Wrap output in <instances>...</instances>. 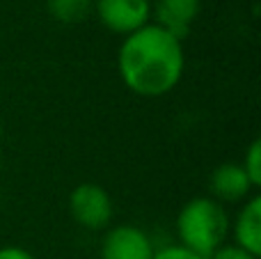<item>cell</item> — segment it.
Instances as JSON below:
<instances>
[{
    "mask_svg": "<svg viewBox=\"0 0 261 259\" xmlns=\"http://www.w3.org/2000/svg\"><path fill=\"white\" fill-rule=\"evenodd\" d=\"M117 71L128 92L144 99L165 96L186 71L184 41L156 23H147L122 39Z\"/></svg>",
    "mask_w": 261,
    "mask_h": 259,
    "instance_id": "1",
    "label": "cell"
},
{
    "mask_svg": "<svg viewBox=\"0 0 261 259\" xmlns=\"http://www.w3.org/2000/svg\"><path fill=\"white\" fill-rule=\"evenodd\" d=\"M229 223L231 220L225 204L208 195L193 197L181 206L176 216L179 246L208 259L218 248L225 246V239L229 237Z\"/></svg>",
    "mask_w": 261,
    "mask_h": 259,
    "instance_id": "2",
    "label": "cell"
},
{
    "mask_svg": "<svg viewBox=\"0 0 261 259\" xmlns=\"http://www.w3.org/2000/svg\"><path fill=\"white\" fill-rule=\"evenodd\" d=\"M69 214L76 220V225L90 229V232H101L108 229L115 216V204L110 193L99 184H78L69 195Z\"/></svg>",
    "mask_w": 261,
    "mask_h": 259,
    "instance_id": "3",
    "label": "cell"
},
{
    "mask_svg": "<svg viewBox=\"0 0 261 259\" xmlns=\"http://www.w3.org/2000/svg\"><path fill=\"white\" fill-rule=\"evenodd\" d=\"M94 12L106 30L126 37L151 23V0H94Z\"/></svg>",
    "mask_w": 261,
    "mask_h": 259,
    "instance_id": "4",
    "label": "cell"
},
{
    "mask_svg": "<svg viewBox=\"0 0 261 259\" xmlns=\"http://www.w3.org/2000/svg\"><path fill=\"white\" fill-rule=\"evenodd\" d=\"M156 246L138 225H115L101 239V259H153Z\"/></svg>",
    "mask_w": 261,
    "mask_h": 259,
    "instance_id": "5",
    "label": "cell"
},
{
    "mask_svg": "<svg viewBox=\"0 0 261 259\" xmlns=\"http://www.w3.org/2000/svg\"><path fill=\"white\" fill-rule=\"evenodd\" d=\"M199 12H202V0H153L151 23L161 25L163 30L184 41L193 23L197 21Z\"/></svg>",
    "mask_w": 261,
    "mask_h": 259,
    "instance_id": "6",
    "label": "cell"
},
{
    "mask_svg": "<svg viewBox=\"0 0 261 259\" xmlns=\"http://www.w3.org/2000/svg\"><path fill=\"white\" fill-rule=\"evenodd\" d=\"M254 186L250 184L248 174L243 172L241 163H222L208 177V193L220 204H236L250 197Z\"/></svg>",
    "mask_w": 261,
    "mask_h": 259,
    "instance_id": "7",
    "label": "cell"
},
{
    "mask_svg": "<svg viewBox=\"0 0 261 259\" xmlns=\"http://www.w3.org/2000/svg\"><path fill=\"white\" fill-rule=\"evenodd\" d=\"M229 232L234 237V246L243 248L245 252L261 255V197L250 195L243 202L236 218L229 223Z\"/></svg>",
    "mask_w": 261,
    "mask_h": 259,
    "instance_id": "8",
    "label": "cell"
},
{
    "mask_svg": "<svg viewBox=\"0 0 261 259\" xmlns=\"http://www.w3.org/2000/svg\"><path fill=\"white\" fill-rule=\"evenodd\" d=\"M46 9L53 21L62 25H76L94 12V0H46Z\"/></svg>",
    "mask_w": 261,
    "mask_h": 259,
    "instance_id": "9",
    "label": "cell"
},
{
    "mask_svg": "<svg viewBox=\"0 0 261 259\" xmlns=\"http://www.w3.org/2000/svg\"><path fill=\"white\" fill-rule=\"evenodd\" d=\"M241 168H243V172L248 174L250 184H252L254 188H259L261 186V140L259 138H254V140L250 142Z\"/></svg>",
    "mask_w": 261,
    "mask_h": 259,
    "instance_id": "10",
    "label": "cell"
},
{
    "mask_svg": "<svg viewBox=\"0 0 261 259\" xmlns=\"http://www.w3.org/2000/svg\"><path fill=\"white\" fill-rule=\"evenodd\" d=\"M153 259H204V257L195 255V252H190L188 248L179 246V243H170V246L156 248Z\"/></svg>",
    "mask_w": 261,
    "mask_h": 259,
    "instance_id": "11",
    "label": "cell"
},
{
    "mask_svg": "<svg viewBox=\"0 0 261 259\" xmlns=\"http://www.w3.org/2000/svg\"><path fill=\"white\" fill-rule=\"evenodd\" d=\"M208 259H259V257L250 255V252H245L243 248L234 246V243H225V246L218 248Z\"/></svg>",
    "mask_w": 261,
    "mask_h": 259,
    "instance_id": "12",
    "label": "cell"
},
{
    "mask_svg": "<svg viewBox=\"0 0 261 259\" xmlns=\"http://www.w3.org/2000/svg\"><path fill=\"white\" fill-rule=\"evenodd\" d=\"M0 259H35V255L21 246H3L0 248Z\"/></svg>",
    "mask_w": 261,
    "mask_h": 259,
    "instance_id": "13",
    "label": "cell"
},
{
    "mask_svg": "<svg viewBox=\"0 0 261 259\" xmlns=\"http://www.w3.org/2000/svg\"><path fill=\"white\" fill-rule=\"evenodd\" d=\"M0 142H3V122H0Z\"/></svg>",
    "mask_w": 261,
    "mask_h": 259,
    "instance_id": "14",
    "label": "cell"
}]
</instances>
